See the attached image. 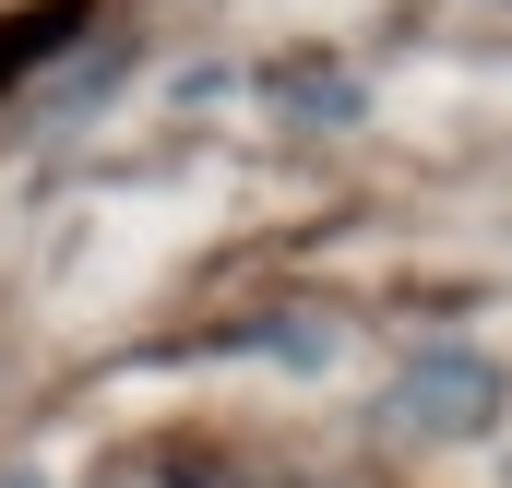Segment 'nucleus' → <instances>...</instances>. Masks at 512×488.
Returning <instances> with one entry per match:
<instances>
[{"mask_svg":"<svg viewBox=\"0 0 512 488\" xmlns=\"http://www.w3.org/2000/svg\"><path fill=\"white\" fill-rule=\"evenodd\" d=\"M489 358H465V346H429V358L393 381V429H477L489 417Z\"/></svg>","mask_w":512,"mask_h":488,"instance_id":"f257e3e1","label":"nucleus"}]
</instances>
